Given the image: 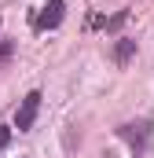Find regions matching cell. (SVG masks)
<instances>
[{
	"label": "cell",
	"mask_w": 154,
	"mask_h": 158,
	"mask_svg": "<svg viewBox=\"0 0 154 158\" xmlns=\"http://www.w3.org/2000/svg\"><path fill=\"white\" fill-rule=\"evenodd\" d=\"M37 110H40V92H30V96L22 99L18 114H15V129H18V132H30L33 121H37Z\"/></svg>",
	"instance_id": "1"
},
{
	"label": "cell",
	"mask_w": 154,
	"mask_h": 158,
	"mask_svg": "<svg viewBox=\"0 0 154 158\" xmlns=\"http://www.w3.org/2000/svg\"><path fill=\"white\" fill-rule=\"evenodd\" d=\"M7 143H11V129H4V125H0V151H4Z\"/></svg>",
	"instance_id": "6"
},
{
	"label": "cell",
	"mask_w": 154,
	"mask_h": 158,
	"mask_svg": "<svg viewBox=\"0 0 154 158\" xmlns=\"http://www.w3.org/2000/svg\"><path fill=\"white\" fill-rule=\"evenodd\" d=\"M128 55H132V40H121V44H117V63H125Z\"/></svg>",
	"instance_id": "4"
},
{
	"label": "cell",
	"mask_w": 154,
	"mask_h": 158,
	"mask_svg": "<svg viewBox=\"0 0 154 158\" xmlns=\"http://www.w3.org/2000/svg\"><path fill=\"white\" fill-rule=\"evenodd\" d=\"M63 11H66V4H63V0H48V4H44V11L33 19V30H55V26L63 22Z\"/></svg>",
	"instance_id": "2"
},
{
	"label": "cell",
	"mask_w": 154,
	"mask_h": 158,
	"mask_svg": "<svg viewBox=\"0 0 154 158\" xmlns=\"http://www.w3.org/2000/svg\"><path fill=\"white\" fill-rule=\"evenodd\" d=\"M117 132H121V140H128V143L136 147V155H143V151H147L151 132H147V125H143V121H140V125H121Z\"/></svg>",
	"instance_id": "3"
},
{
	"label": "cell",
	"mask_w": 154,
	"mask_h": 158,
	"mask_svg": "<svg viewBox=\"0 0 154 158\" xmlns=\"http://www.w3.org/2000/svg\"><path fill=\"white\" fill-rule=\"evenodd\" d=\"M7 59H11V44H7V40H0V66H4Z\"/></svg>",
	"instance_id": "5"
}]
</instances>
